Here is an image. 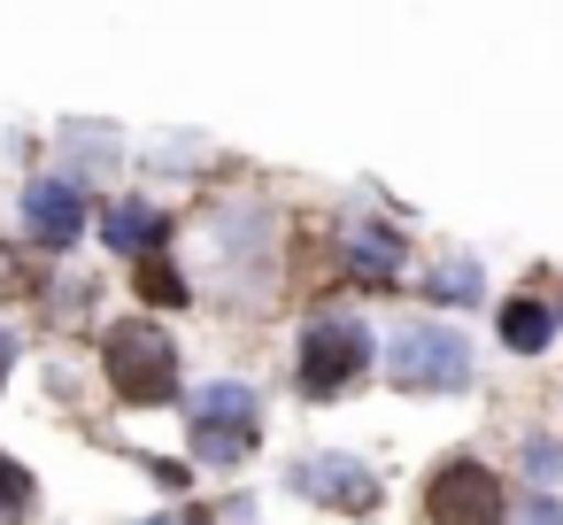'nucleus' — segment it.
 I'll list each match as a JSON object with an SVG mask.
<instances>
[{
  "mask_svg": "<svg viewBox=\"0 0 563 525\" xmlns=\"http://www.w3.org/2000/svg\"><path fill=\"white\" fill-rule=\"evenodd\" d=\"M386 363H394L401 386H432V394H455V386L471 379V348H463V332H448V325H409Z\"/></svg>",
  "mask_w": 563,
  "mask_h": 525,
  "instance_id": "obj_3",
  "label": "nucleus"
},
{
  "mask_svg": "<svg viewBox=\"0 0 563 525\" xmlns=\"http://www.w3.org/2000/svg\"><path fill=\"white\" fill-rule=\"evenodd\" d=\"M501 479L486 471V463H471V456H455V463H440L432 479H424V517L432 525H501Z\"/></svg>",
  "mask_w": 563,
  "mask_h": 525,
  "instance_id": "obj_2",
  "label": "nucleus"
},
{
  "mask_svg": "<svg viewBox=\"0 0 563 525\" xmlns=\"http://www.w3.org/2000/svg\"><path fill=\"white\" fill-rule=\"evenodd\" d=\"M101 232H109V248H124V255H147V248H163V209H147V201H117L109 217H101Z\"/></svg>",
  "mask_w": 563,
  "mask_h": 525,
  "instance_id": "obj_8",
  "label": "nucleus"
},
{
  "mask_svg": "<svg viewBox=\"0 0 563 525\" xmlns=\"http://www.w3.org/2000/svg\"><path fill=\"white\" fill-rule=\"evenodd\" d=\"M247 448H255V394L224 379L194 402V456L201 463H240Z\"/></svg>",
  "mask_w": 563,
  "mask_h": 525,
  "instance_id": "obj_5",
  "label": "nucleus"
},
{
  "mask_svg": "<svg viewBox=\"0 0 563 525\" xmlns=\"http://www.w3.org/2000/svg\"><path fill=\"white\" fill-rule=\"evenodd\" d=\"M24 510H32V471L0 456V525H16Z\"/></svg>",
  "mask_w": 563,
  "mask_h": 525,
  "instance_id": "obj_12",
  "label": "nucleus"
},
{
  "mask_svg": "<svg viewBox=\"0 0 563 525\" xmlns=\"http://www.w3.org/2000/svg\"><path fill=\"white\" fill-rule=\"evenodd\" d=\"M0 379H9V332H0Z\"/></svg>",
  "mask_w": 563,
  "mask_h": 525,
  "instance_id": "obj_16",
  "label": "nucleus"
},
{
  "mask_svg": "<svg viewBox=\"0 0 563 525\" xmlns=\"http://www.w3.org/2000/svg\"><path fill=\"white\" fill-rule=\"evenodd\" d=\"M501 340H509L517 356H540V348L555 340V309H548V302H532V294H517V302L501 309Z\"/></svg>",
  "mask_w": 563,
  "mask_h": 525,
  "instance_id": "obj_9",
  "label": "nucleus"
},
{
  "mask_svg": "<svg viewBox=\"0 0 563 525\" xmlns=\"http://www.w3.org/2000/svg\"><path fill=\"white\" fill-rule=\"evenodd\" d=\"M363 363H371V332L355 317H317L301 332V386L309 394H340Z\"/></svg>",
  "mask_w": 563,
  "mask_h": 525,
  "instance_id": "obj_4",
  "label": "nucleus"
},
{
  "mask_svg": "<svg viewBox=\"0 0 563 525\" xmlns=\"http://www.w3.org/2000/svg\"><path fill=\"white\" fill-rule=\"evenodd\" d=\"M517 525H563V502H548V494H525Z\"/></svg>",
  "mask_w": 563,
  "mask_h": 525,
  "instance_id": "obj_14",
  "label": "nucleus"
},
{
  "mask_svg": "<svg viewBox=\"0 0 563 525\" xmlns=\"http://www.w3.org/2000/svg\"><path fill=\"white\" fill-rule=\"evenodd\" d=\"M432 286H440V302H471V294H478V271H471V263H448Z\"/></svg>",
  "mask_w": 563,
  "mask_h": 525,
  "instance_id": "obj_13",
  "label": "nucleus"
},
{
  "mask_svg": "<svg viewBox=\"0 0 563 525\" xmlns=\"http://www.w3.org/2000/svg\"><path fill=\"white\" fill-rule=\"evenodd\" d=\"M140 294H147L155 309H178V302H186V278H178L163 255H140Z\"/></svg>",
  "mask_w": 563,
  "mask_h": 525,
  "instance_id": "obj_11",
  "label": "nucleus"
},
{
  "mask_svg": "<svg viewBox=\"0 0 563 525\" xmlns=\"http://www.w3.org/2000/svg\"><path fill=\"white\" fill-rule=\"evenodd\" d=\"M347 263H355L363 278H394L401 248H394V232H355V240H347Z\"/></svg>",
  "mask_w": 563,
  "mask_h": 525,
  "instance_id": "obj_10",
  "label": "nucleus"
},
{
  "mask_svg": "<svg viewBox=\"0 0 563 525\" xmlns=\"http://www.w3.org/2000/svg\"><path fill=\"white\" fill-rule=\"evenodd\" d=\"M286 486H294V494H317V502H332V510H371V502H378V479H371L355 456H309V463L286 471Z\"/></svg>",
  "mask_w": 563,
  "mask_h": 525,
  "instance_id": "obj_6",
  "label": "nucleus"
},
{
  "mask_svg": "<svg viewBox=\"0 0 563 525\" xmlns=\"http://www.w3.org/2000/svg\"><path fill=\"white\" fill-rule=\"evenodd\" d=\"M101 363H109V386L124 394V402H170L178 394V348H170V332L163 325H117L109 332V348H101Z\"/></svg>",
  "mask_w": 563,
  "mask_h": 525,
  "instance_id": "obj_1",
  "label": "nucleus"
},
{
  "mask_svg": "<svg viewBox=\"0 0 563 525\" xmlns=\"http://www.w3.org/2000/svg\"><path fill=\"white\" fill-rule=\"evenodd\" d=\"M32 286H40V278H32L16 255H0V294H32Z\"/></svg>",
  "mask_w": 563,
  "mask_h": 525,
  "instance_id": "obj_15",
  "label": "nucleus"
},
{
  "mask_svg": "<svg viewBox=\"0 0 563 525\" xmlns=\"http://www.w3.org/2000/svg\"><path fill=\"white\" fill-rule=\"evenodd\" d=\"M24 225H32L40 248H70L78 225H86V209H78V194H70L63 178H40V186L24 194Z\"/></svg>",
  "mask_w": 563,
  "mask_h": 525,
  "instance_id": "obj_7",
  "label": "nucleus"
}]
</instances>
